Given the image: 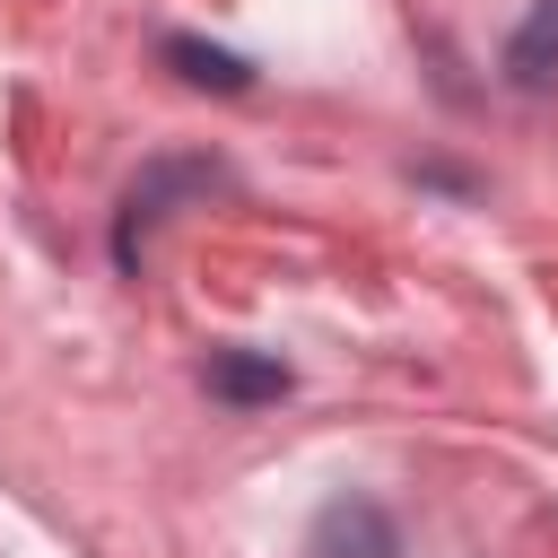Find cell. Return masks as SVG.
<instances>
[{"label":"cell","instance_id":"obj_1","mask_svg":"<svg viewBox=\"0 0 558 558\" xmlns=\"http://www.w3.org/2000/svg\"><path fill=\"white\" fill-rule=\"evenodd\" d=\"M218 183H227V166H218V157H157V166H140V183H131V192H122V209H113V262H122V270H140L148 227H157L174 201L218 192Z\"/></svg>","mask_w":558,"mask_h":558},{"label":"cell","instance_id":"obj_2","mask_svg":"<svg viewBox=\"0 0 558 558\" xmlns=\"http://www.w3.org/2000/svg\"><path fill=\"white\" fill-rule=\"evenodd\" d=\"M314 558H401V532L375 497H331L314 514Z\"/></svg>","mask_w":558,"mask_h":558},{"label":"cell","instance_id":"obj_3","mask_svg":"<svg viewBox=\"0 0 558 558\" xmlns=\"http://www.w3.org/2000/svg\"><path fill=\"white\" fill-rule=\"evenodd\" d=\"M201 384H209V401L253 410V401H279V392H288V366L262 357V349H218V357L201 366Z\"/></svg>","mask_w":558,"mask_h":558},{"label":"cell","instance_id":"obj_4","mask_svg":"<svg viewBox=\"0 0 558 558\" xmlns=\"http://www.w3.org/2000/svg\"><path fill=\"white\" fill-rule=\"evenodd\" d=\"M506 78L514 87H549L558 78V0H532V17L506 44Z\"/></svg>","mask_w":558,"mask_h":558},{"label":"cell","instance_id":"obj_5","mask_svg":"<svg viewBox=\"0 0 558 558\" xmlns=\"http://www.w3.org/2000/svg\"><path fill=\"white\" fill-rule=\"evenodd\" d=\"M166 61H174L192 87H218V96H244V87H253V61H244V52H218V44H201V35H166Z\"/></svg>","mask_w":558,"mask_h":558}]
</instances>
